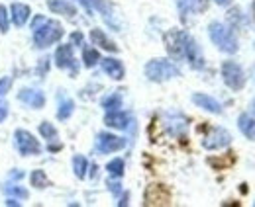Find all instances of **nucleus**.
<instances>
[{"instance_id": "5701e85b", "label": "nucleus", "mask_w": 255, "mask_h": 207, "mask_svg": "<svg viewBox=\"0 0 255 207\" xmlns=\"http://www.w3.org/2000/svg\"><path fill=\"white\" fill-rule=\"evenodd\" d=\"M73 110H75V104H73V100H69V98H61V102H59V110H57V118L65 121V119L71 118V114H73Z\"/></svg>"}, {"instance_id": "a211bd4d", "label": "nucleus", "mask_w": 255, "mask_h": 207, "mask_svg": "<svg viewBox=\"0 0 255 207\" xmlns=\"http://www.w3.org/2000/svg\"><path fill=\"white\" fill-rule=\"evenodd\" d=\"M89 2H91V6H93V8H96V10L104 16V20H106L114 30L118 31V24H116V22H114V18H112V16H114V12H112V6L108 4V0H89Z\"/></svg>"}, {"instance_id": "58836bf2", "label": "nucleus", "mask_w": 255, "mask_h": 207, "mask_svg": "<svg viewBox=\"0 0 255 207\" xmlns=\"http://www.w3.org/2000/svg\"><path fill=\"white\" fill-rule=\"evenodd\" d=\"M120 206H128V194L122 198V202H120Z\"/></svg>"}, {"instance_id": "f704fd0d", "label": "nucleus", "mask_w": 255, "mask_h": 207, "mask_svg": "<svg viewBox=\"0 0 255 207\" xmlns=\"http://www.w3.org/2000/svg\"><path fill=\"white\" fill-rule=\"evenodd\" d=\"M108 186H110V190H112V192H114V194H116V192H120V188H118V186H120V184H116V182H110V184H108Z\"/></svg>"}, {"instance_id": "ddd939ff", "label": "nucleus", "mask_w": 255, "mask_h": 207, "mask_svg": "<svg viewBox=\"0 0 255 207\" xmlns=\"http://www.w3.org/2000/svg\"><path fill=\"white\" fill-rule=\"evenodd\" d=\"M192 102H194L198 108H202V110H206V112H210V114H222V106H220V102L214 100V98L208 96V94H200V92H196V94H192Z\"/></svg>"}, {"instance_id": "2f4dec72", "label": "nucleus", "mask_w": 255, "mask_h": 207, "mask_svg": "<svg viewBox=\"0 0 255 207\" xmlns=\"http://www.w3.org/2000/svg\"><path fill=\"white\" fill-rule=\"evenodd\" d=\"M8 116V104L4 102V96H0V123Z\"/></svg>"}, {"instance_id": "f03ea898", "label": "nucleus", "mask_w": 255, "mask_h": 207, "mask_svg": "<svg viewBox=\"0 0 255 207\" xmlns=\"http://www.w3.org/2000/svg\"><path fill=\"white\" fill-rule=\"evenodd\" d=\"M208 35H210L212 43L224 53H236L238 51V39H236L234 31L226 28L220 22H212L208 26Z\"/></svg>"}, {"instance_id": "412c9836", "label": "nucleus", "mask_w": 255, "mask_h": 207, "mask_svg": "<svg viewBox=\"0 0 255 207\" xmlns=\"http://www.w3.org/2000/svg\"><path fill=\"white\" fill-rule=\"evenodd\" d=\"M102 108L106 112H114V110H120L122 108V96L116 92V94H110L102 100Z\"/></svg>"}, {"instance_id": "39448f33", "label": "nucleus", "mask_w": 255, "mask_h": 207, "mask_svg": "<svg viewBox=\"0 0 255 207\" xmlns=\"http://www.w3.org/2000/svg\"><path fill=\"white\" fill-rule=\"evenodd\" d=\"M222 78L226 82V86L232 88L234 92H238V90H242L246 86L244 69L234 61H224L222 63Z\"/></svg>"}, {"instance_id": "6ab92c4d", "label": "nucleus", "mask_w": 255, "mask_h": 207, "mask_svg": "<svg viewBox=\"0 0 255 207\" xmlns=\"http://www.w3.org/2000/svg\"><path fill=\"white\" fill-rule=\"evenodd\" d=\"M238 127H240V131H242L248 139L255 141V118L254 116L242 114V116L238 118Z\"/></svg>"}, {"instance_id": "f257e3e1", "label": "nucleus", "mask_w": 255, "mask_h": 207, "mask_svg": "<svg viewBox=\"0 0 255 207\" xmlns=\"http://www.w3.org/2000/svg\"><path fill=\"white\" fill-rule=\"evenodd\" d=\"M33 43L37 49H45L57 43L63 37V26L55 20H47L45 16H35L32 22Z\"/></svg>"}, {"instance_id": "4468645a", "label": "nucleus", "mask_w": 255, "mask_h": 207, "mask_svg": "<svg viewBox=\"0 0 255 207\" xmlns=\"http://www.w3.org/2000/svg\"><path fill=\"white\" fill-rule=\"evenodd\" d=\"M104 123L112 129H128L129 123H131V118L126 112H120V110H114V112H108L104 116Z\"/></svg>"}, {"instance_id": "9d476101", "label": "nucleus", "mask_w": 255, "mask_h": 207, "mask_svg": "<svg viewBox=\"0 0 255 207\" xmlns=\"http://www.w3.org/2000/svg\"><path fill=\"white\" fill-rule=\"evenodd\" d=\"M18 100L22 104H26L28 108L32 110H39L45 106V94L41 90H33V88H22L18 92Z\"/></svg>"}, {"instance_id": "1a4fd4ad", "label": "nucleus", "mask_w": 255, "mask_h": 207, "mask_svg": "<svg viewBox=\"0 0 255 207\" xmlns=\"http://www.w3.org/2000/svg\"><path fill=\"white\" fill-rule=\"evenodd\" d=\"M55 65H57L59 69L71 70V74L77 76L79 67H77L75 57H73V45H71V43H69V45H59V47L55 49Z\"/></svg>"}, {"instance_id": "c9c22d12", "label": "nucleus", "mask_w": 255, "mask_h": 207, "mask_svg": "<svg viewBox=\"0 0 255 207\" xmlns=\"http://www.w3.org/2000/svg\"><path fill=\"white\" fill-rule=\"evenodd\" d=\"M214 2H216L218 6H228V4L232 2V0H214Z\"/></svg>"}, {"instance_id": "7c9ffc66", "label": "nucleus", "mask_w": 255, "mask_h": 207, "mask_svg": "<svg viewBox=\"0 0 255 207\" xmlns=\"http://www.w3.org/2000/svg\"><path fill=\"white\" fill-rule=\"evenodd\" d=\"M10 86H12V78L10 76H2L0 78V96H4L10 90Z\"/></svg>"}, {"instance_id": "dca6fc26", "label": "nucleus", "mask_w": 255, "mask_h": 207, "mask_svg": "<svg viewBox=\"0 0 255 207\" xmlns=\"http://www.w3.org/2000/svg\"><path fill=\"white\" fill-rule=\"evenodd\" d=\"M91 41H93V45H98V47H102V49H106L110 53H116L118 51V45L112 39H108V35L102 30H98V28L91 30Z\"/></svg>"}, {"instance_id": "2eb2a0df", "label": "nucleus", "mask_w": 255, "mask_h": 207, "mask_svg": "<svg viewBox=\"0 0 255 207\" xmlns=\"http://www.w3.org/2000/svg\"><path fill=\"white\" fill-rule=\"evenodd\" d=\"M102 63V70L114 78V80H122L124 78V65L118 59H112V57H106V59H100Z\"/></svg>"}, {"instance_id": "4c0bfd02", "label": "nucleus", "mask_w": 255, "mask_h": 207, "mask_svg": "<svg viewBox=\"0 0 255 207\" xmlns=\"http://www.w3.org/2000/svg\"><path fill=\"white\" fill-rule=\"evenodd\" d=\"M24 176V172H12V178H16V180H18V178H22Z\"/></svg>"}, {"instance_id": "f3484780", "label": "nucleus", "mask_w": 255, "mask_h": 207, "mask_svg": "<svg viewBox=\"0 0 255 207\" xmlns=\"http://www.w3.org/2000/svg\"><path fill=\"white\" fill-rule=\"evenodd\" d=\"M47 8L53 14H61V16H67V18H75L77 16V8L67 0H47Z\"/></svg>"}, {"instance_id": "72a5a7b5", "label": "nucleus", "mask_w": 255, "mask_h": 207, "mask_svg": "<svg viewBox=\"0 0 255 207\" xmlns=\"http://www.w3.org/2000/svg\"><path fill=\"white\" fill-rule=\"evenodd\" d=\"M77 2H79V4H83V8L93 16V6H91V2H89V0H77Z\"/></svg>"}, {"instance_id": "bb28decb", "label": "nucleus", "mask_w": 255, "mask_h": 207, "mask_svg": "<svg viewBox=\"0 0 255 207\" xmlns=\"http://www.w3.org/2000/svg\"><path fill=\"white\" fill-rule=\"evenodd\" d=\"M189 2H191L192 12H196V14L206 12V10H208V6H210V0H189Z\"/></svg>"}, {"instance_id": "e433bc0d", "label": "nucleus", "mask_w": 255, "mask_h": 207, "mask_svg": "<svg viewBox=\"0 0 255 207\" xmlns=\"http://www.w3.org/2000/svg\"><path fill=\"white\" fill-rule=\"evenodd\" d=\"M6 206H20V204H18L16 200H8V202H6Z\"/></svg>"}, {"instance_id": "393cba45", "label": "nucleus", "mask_w": 255, "mask_h": 207, "mask_svg": "<svg viewBox=\"0 0 255 207\" xmlns=\"http://www.w3.org/2000/svg\"><path fill=\"white\" fill-rule=\"evenodd\" d=\"M39 135H41L43 139H47V141H55V139H57V129H55L49 121H41V123H39Z\"/></svg>"}, {"instance_id": "c756f323", "label": "nucleus", "mask_w": 255, "mask_h": 207, "mask_svg": "<svg viewBox=\"0 0 255 207\" xmlns=\"http://www.w3.org/2000/svg\"><path fill=\"white\" fill-rule=\"evenodd\" d=\"M47 69H49V59L43 57V59L37 63V74H39V76H45V74H47Z\"/></svg>"}, {"instance_id": "423d86ee", "label": "nucleus", "mask_w": 255, "mask_h": 207, "mask_svg": "<svg viewBox=\"0 0 255 207\" xmlns=\"http://www.w3.org/2000/svg\"><path fill=\"white\" fill-rule=\"evenodd\" d=\"M14 141H16V148H18V152H20L22 156L41 154V145H39V141L33 137L30 131H26V129H16Z\"/></svg>"}, {"instance_id": "c85d7f7f", "label": "nucleus", "mask_w": 255, "mask_h": 207, "mask_svg": "<svg viewBox=\"0 0 255 207\" xmlns=\"http://www.w3.org/2000/svg\"><path fill=\"white\" fill-rule=\"evenodd\" d=\"M8 28H10V24H8V10H6V6L0 4V31L6 33Z\"/></svg>"}, {"instance_id": "0eeeda50", "label": "nucleus", "mask_w": 255, "mask_h": 207, "mask_svg": "<svg viewBox=\"0 0 255 207\" xmlns=\"http://www.w3.org/2000/svg\"><path fill=\"white\" fill-rule=\"evenodd\" d=\"M232 143V135L224 127H212L204 137H202V147L206 150H218L228 147Z\"/></svg>"}, {"instance_id": "f8f14e48", "label": "nucleus", "mask_w": 255, "mask_h": 207, "mask_svg": "<svg viewBox=\"0 0 255 207\" xmlns=\"http://www.w3.org/2000/svg\"><path fill=\"white\" fill-rule=\"evenodd\" d=\"M10 16H12V22L16 28H24L30 20V6L22 4V2H14L10 6Z\"/></svg>"}, {"instance_id": "4be33fe9", "label": "nucleus", "mask_w": 255, "mask_h": 207, "mask_svg": "<svg viewBox=\"0 0 255 207\" xmlns=\"http://www.w3.org/2000/svg\"><path fill=\"white\" fill-rule=\"evenodd\" d=\"M87 168H89L87 158L81 156V154H77V156L73 158V170H75V176L79 178V180H83V178L87 176Z\"/></svg>"}, {"instance_id": "b1692460", "label": "nucleus", "mask_w": 255, "mask_h": 207, "mask_svg": "<svg viewBox=\"0 0 255 207\" xmlns=\"http://www.w3.org/2000/svg\"><path fill=\"white\" fill-rule=\"evenodd\" d=\"M106 170H108L110 176H114V178L124 176V160H122V158H114V160H110V162L106 164Z\"/></svg>"}, {"instance_id": "cd10ccee", "label": "nucleus", "mask_w": 255, "mask_h": 207, "mask_svg": "<svg viewBox=\"0 0 255 207\" xmlns=\"http://www.w3.org/2000/svg\"><path fill=\"white\" fill-rule=\"evenodd\" d=\"M6 194H12V196H18V198H22V200H26L30 194H28V190H24V188H20V186H12V184H8L6 186Z\"/></svg>"}, {"instance_id": "7ed1b4c3", "label": "nucleus", "mask_w": 255, "mask_h": 207, "mask_svg": "<svg viewBox=\"0 0 255 207\" xmlns=\"http://www.w3.org/2000/svg\"><path fill=\"white\" fill-rule=\"evenodd\" d=\"M145 76L151 82H165L169 78L181 76V70L167 59H153L145 65Z\"/></svg>"}, {"instance_id": "ea45409f", "label": "nucleus", "mask_w": 255, "mask_h": 207, "mask_svg": "<svg viewBox=\"0 0 255 207\" xmlns=\"http://www.w3.org/2000/svg\"><path fill=\"white\" fill-rule=\"evenodd\" d=\"M252 14H254V20H255V0H254V4H252Z\"/></svg>"}, {"instance_id": "473e14b6", "label": "nucleus", "mask_w": 255, "mask_h": 207, "mask_svg": "<svg viewBox=\"0 0 255 207\" xmlns=\"http://www.w3.org/2000/svg\"><path fill=\"white\" fill-rule=\"evenodd\" d=\"M83 33L81 31H75V33H71V45H83Z\"/></svg>"}, {"instance_id": "9b49d317", "label": "nucleus", "mask_w": 255, "mask_h": 207, "mask_svg": "<svg viewBox=\"0 0 255 207\" xmlns=\"http://www.w3.org/2000/svg\"><path fill=\"white\" fill-rule=\"evenodd\" d=\"M169 200H171V196H169L167 188L161 184L149 186L145 192V206H167Z\"/></svg>"}, {"instance_id": "aec40b11", "label": "nucleus", "mask_w": 255, "mask_h": 207, "mask_svg": "<svg viewBox=\"0 0 255 207\" xmlns=\"http://www.w3.org/2000/svg\"><path fill=\"white\" fill-rule=\"evenodd\" d=\"M83 63H85L87 69H93V67H96V65L100 63V53L96 51L95 47L87 45V47L83 49Z\"/></svg>"}, {"instance_id": "6e6552de", "label": "nucleus", "mask_w": 255, "mask_h": 207, "mask_svg": "<svg viewBox=\"0 0 255 207\" xmlns=\"http://www.w3.org/2000/svg\"><path fill=\"white\" fill-rule=\"evenodd\" d=\"M126 147V139L118 137V135H112V133H98L96 137V150L102 152V154H108V152H116L120 148Z\"/></svg>"}, {"instance_id": "20e7f679", "label": "nucleus", "mask_w": 255, "mask_h": 207, "mask_svg": "<svg viewBox=\"0 0 255 207\" xmlns=\"http://www.w3.org/2000/svg\"><path fill=\"white\" fill-rule=\"evenodd\" d=\"M191 35L183 30H171L165 33V49L173 59L181 61L187 55V45H189Z\"/></svg>"}, {"instance_id": "a878e982", "label": "nucleus", "mask_w": 255, "mask_h": 207, "mask_svg": "<svg viewBox=\"0 0 255 207\" xmlns=\"http://www.w3.org/2000/svg\"><path fill=\"white\" fill-rule=\"evenodd\" d=\"M32 186L33 188H47V186H51V182H49V178L45 176V172L43 170H33L32 172Z\"/></svg>"}]
</instances>
